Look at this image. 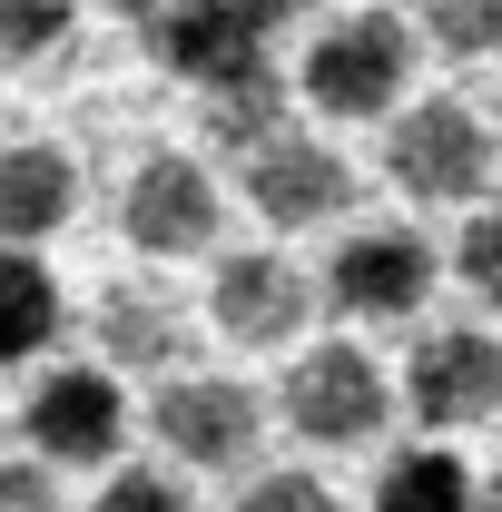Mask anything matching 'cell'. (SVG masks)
Returning a JSON list of instances; mask_svg holds the SVG:
<instances>
[{"label":"cell","mask_w":502,"mask_h":512,"mask_svg":"<svg viewBox=\"0 0 502 512\" xmlns=\"http://www.w3.org/2000/svg\"><path fill=\"white\" fill-rule=\"evenodd\" d=\"M414 40H434L443 60H483V50H502V0H434L414 20Z\"/></svg>","instance_id":"obj_17"},{"label":"cell","mask_w":502,"mask_h":512,"mask_svg":"<svg viewBox=\"0 0 502 512\" xmlns=\"http://www.w3.org/2000/svg\"><path fill=\"white\" fill-rule=\"evenodd\" d=\"M483 512H502V463H493V483H483Z\"/></svg>","instance_id":"obj_23"},{"label":"cell","mask_w":502,"mask_h":512,"mask_svg":"<svg viewBox=\"0 0 502 512\" xmlns=\"http://www.w3.org/2000/svg\"><path fill=\"white\" fill-rule=\"evenodd\" d=\"M148 434L168 444V463H197V473H237L266 434V404L256 384L237 375H168L148 394Z\"/></svg>","instance_id":"obj_5"},{"label":"cell","mask_w":502,"mask_h":512,"mask_svg":"<svg viewBox=\"0 0 502 512\" xmlns=\"http://www.w3.org/2000/svg\"><path fill=\"white\" fill-rule=\"evenodd\" d=\"M404 404L424 414V434H463V424L502 414V345L483 325H434V335H414V355H404Z\"/></svg>","instance_id":"obj_6"},{"label":"cell","mask_w":502,"mask_h":512,"mask_svg":"<svg viewBox=\"0 0 502 512\" xmlns=\"http://www.w3.org/2000/svg\"><path fill=\"white\" fill-rule=\"evenodd\" d=\"M0 512H69L60 503V473H40V463H0Z\"/></svg>","instance_id":"obj_22"},{"label":"cell","mask_w":502,"mask_h":512,"mask_svg":"<svg viewBox=\"0 0 502 512\" xmlns=\"http://www.w3.org/2000/svg\"><path fill=\"white\" fill-rule=\"evenodd\" d=\"M50 335H60V276L40 256H0V365L50 355Z\"/></svg>","instance_id":"obj_16"},{"label":"cell","mask_w":502,"mask_h":512,"mask_svg":"<svg viewBox=\"0 0 502 512\" xmlns=\"http://www.w3.org/2000/svg\"><path fill=\"white\" fill-rule=\"evenodd\" d=\"M69 40V0H0V50L10 60H40Z\"/></svg>","instance_id":"obj_20"},{"label":"cell","mask_w":502,"mask_h":512,"mask_svg":"<svg viewBox=\"0 0 502 512\" xmlns=\"http://www.w3.org/2000/svg\"><path fill=\"white\" fill-rule=\"evenodd\" d=\"M99 355H109L119 375H168V365L188 355V316H178L168 296H148V286H109V296H99Z\"/></svg>","instance_id":"obj_13"},{"label":"cell","mask_w":502,"mask_h":512,"mask_svg":"<svg viewBox=\"0 0 502 512\" xmlns=\"http://www.w3.org/2000/svg\"><path fill=\"white\" fill-rule=\"evenodd\" d=\"M207 138H217L227 158H247V168L276 138H296V128H286V79H276V60L247 69V79H227V89H207Z\"/></svg>","instance_id":"obj_15"},{"label":"cell","mask_w":502,"mask_h":512,"mask_svg":"<svg viewBox=\"0 0 502 512\" xmlns=\"http://www.w3.org/2000/svg\"><path fill=\"white\" fill-rule=\"evenodd\" d=\"M89 512H188V493H178L168 473H148V463H119V473L89 493Z\"/></svg>","instance_id":"obj_21"},{"label":"cell","mask_w":502,"mask_h":512,"mask_svg":"<svg viewBox=\"0 0 502 512\" xmlns=\"http://www.w3.org/2000/svg\"><path fill=\"white\" fill-rule=\"evenodd\" d=\"M138 40H148V60L168 69V79L227 89V79L266 69V50H276V10H256V0H168V10L138 20Z\"/></svg>","instance_id":"obj_4"},{"label":"cell","mask_w":502,"mask_h":512,"mask_svg":"<svg viewBox=\"0 0 502 512\" xmlns=\"http://www.w3.org/2000/svg\"><path fill=\"white\" fill-rule=\"evenodd\" d=\"M375 512H483V483H473L463 453L404 444V453H384V473H375Z\"/></svg>","instance_id":"obj_14"},{"label":"cell","mask_w":502,"mask_h":512,"mask_svg":"<svg viewBox=\"0 0 502 512\" xmlns=\"http://www.w3.org/2000/svg\"><path fill=\"white\" fill-rule=\"evenodd\" d=\"M434 296V247L414 227H355L325 256V306L335 316H414Z\"/></svg>","instance_id":"obj_9"},{"label":"cell","mask_w":502,"mask_h":512,"mask_svg":"<svg viewBox=\"0 0 502 512\" xmlns=\"http://www.w3.org/2000/svg\"><path fill=\"white\" fill-rule=\"evenodd\" d=\"M119 227L138 256H197L217 237V178L178 158V148H158V158H138V178L119 197Z\"/></svg>","instance_id":"obj_10"},{"label":"cell","mask_w":502,"mask_h":512,"mask_svg":"<svg viewBox=\"0 0 502 512\" xmlns=\"http://www.w3.org/2000/svg\"><path fill=\"white\" fill-rule=\"evenodd\" d=\"M247 207L286 237V227H325L355 207V158H335L325 138H276L247 168Z\"/></svg>","instance_id":"obj_11"},{"label":"cell","mask_w":502,"mask_h":512,"mask_svg":"<svg viewBox=\"0 0 502 512\" xmlns=\"http://www.w3.org/2000/svg\"><path fill=\"white\" fill-rule=\"evenodd\" d=\"M79 207V168L60 148H0V256H30Z\"/></svg>","instance_id":"obj_12"},{"label":"cell","mask_w":502,"mask_h":512,"mask_svg":"<svg viewBox=\"0 0 502 512\" xmlns=\"http://www.w3.org/2000/svg\"><path fill=\"white\" fill-rule=\"evenodd\" d=\"M384 178L404 197H424V207H473L493 188V128L463 99H414L384 128Z\"/></svg>","instance_id":"obj_3"},{"label":"cell","mask_w":502,"mask_h":512,"mask_svg":"<svg viewBox=\"0 0 502 512\" xmlns=\"http://www.w3.org/2000/svg\"><path fill=\"white\" fill-rule=\"evenodd\" d=\"M119 375L109 365H50L20 404V434H30V463H109L119 453Z\"/></svg>","instance_id":"obj_7"},{"label":"cell","mask_w":502,"mask_h":512,"mask_svg":"<svg viewBox=\"0 0 502 512\" xmlns=\"http://www.w3.org/2000/svg\"><path fill=\"white\" fill-rule=\"evenodd\" d=\"M227 512H345V503H335V483H325V473H296V463H286V473H256Z\"/></svg>","instance_id":"obj_19"},{"label":"cell","mask_w":502,"mask_h":512,"mask_svg":"<svg viewBox=\"0 0 502 512\" xmlns=\"http://www.w3.org/2000/svg\"><path fill=\"white\" fill-rule=\"evenodd\" d=\"M453 276L502 316V207H473V227L453 237Z\"/></svg>","instance_id":"obj_18"},{"label":"cell","mask_w":502,"mask_h":512,"mask_svg":"<svg viewBox=\"0 0 502 512\" xmlns=\"http://www.w3.org/2000/svg\"><path fill=\"white\" fill-rule=\"evenodd\" d=\"M404 79H414V20H394V10H345L306 50V99L325 119H384L404 99Z\"/></svg>","instance_id":"obj_1"},{"label":"cell","mask_w":502,"mask_h":512,"mask_svg":"<svg viewBox=\"0 0 502 512\" xmlns=\"http://www.w3.org/2000/svg\"><path fill=\"white\" fill-rule=\"evenodd\" d=\"M276 404H286V424H296L306 444L355 453V444H375V434H384V414H394V384H384V365L355 345V335H325V345H306V355L286 365Z\"/></svg>","instance_id":"obj_2"},{"label":"cell","mask_w":502,"mask_h":512,"mask_svg":"<svg viewBox=\"0 0 502 512\" xmlns=\"http://www.w3.org/2000/svg\"><path fill=\"white\" fill-rule=\"evenodd\" d=\"M207 316H217V335H227V345L276 355V345H296V335H306L315 286H306V266H286L276 247H247V256H217Z\"/></svg>","instance_id":"obj_8"}]
</instances>
